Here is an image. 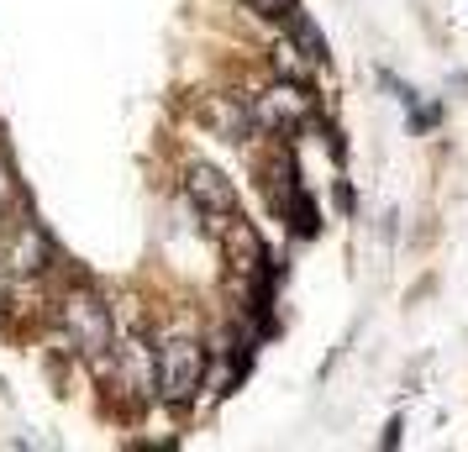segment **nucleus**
<instances>
[{"mask_svg":"<svg viewBox=\"0 0 468 452\" xmlns=\"http://www.w3.org/2000/svg\"><path fill=\"white\" fill-rule=\"evenodd\" d=\"M206 379V352L195 337H164L158 352H153V384L169 405H185Z\"/></svg>","mask_w":468,"mask_h":452,"instance_id":"obj_1","label":"nucleus"},{"mask_svg":"<svg viewBox=\"0 0 468 452\" xmlns=\"http://www.w3.org/2000/svg\"><path fill=\"white\" fill-rule=\"evenodd\" d=\"M58 316H64L69 342L80 347L85 358H106L111 352V310L95 289H69L64 305H58Z\"/></svg>","mask_w":468,"mask_h":452,"instance_id":"obj_2","label":"nucleus"},{"mask_svg":"<svg viewBox=\"0 0 468 452\" xmlns=\"http://www.w3.org/2000/svg\"><path fill=\"white\" fill-rule=\"evenodd\" d=\"M185 200L211 221H227L237 211V190L232 179L216 169V163H185Z\"/></svg>","mask_w":468,"mask_h":452,"instance_id":"obj_3","label":"nucleus"},{"mask_svg":"<svg viewBox=\"0 0 468 452\" xmlns=\"http://www.w3.org/2000/svg\"><path fill=\"white\" fill-rule=\"evenodd\" d=\"M221 226V253H227V263H232L237 274H258L263 268V237H258L253 221H242V211H232L227 221H216Z\"/></svg>","mask_w":468,"mask_h":452,"instance_id":"obj_4","label":"nucleus"},{"mask_svg":"<svg viewBox=\"0 0 468 452\" xmlns=\"http://www.w3.org/2000/svg\"><path fill=\"white\" fill-rule=\"evenodd\" d=\"M253 110V121L258 127H269V131H295L300 121H305V95H300L295 85H274L269 95H258V106Z\"/></svg>","mask_w":468,"mask_h":452,"instance_id":"obj_5","label":"nucleus"},{"mask_svg":"<svg viewBox=\"0 0 468 452\" xmlns=\"http://www.w3.org/2000/svg\"><path fill=\"white\" fill-rule=\"evenodd\" d=\"M43 263H48V237L37 226H22L16 242H11V268H16V274H37Z\"/></svg>","mask_w":468,"mask_h":452,"instance_id":"obj_6","label":"nucleus"},{"mask_svg":"<svg viewBox=\"0 0 468 452\" xmlns=\"http://www.w3.org/2000/svg\"><path fill=\"white\" fill-rule=\"evenodd\" d=\"M284 26H290V43L305 47V58H311V64H326V58H332V53H326V37L316 32V22H311L300 5L290 11V16H284Z\"/></svg>","mask_w":468,"mask_h":452,"instance_id":"obj_7","label":"nucleus"},{"mask_svg":"<svg viewBox=\"0 0 468 452\" xmlns=\"http://www.w3.org/2000/svg\"><path fill=\"white\" fill-rule=\"evenodd\" d=\"M206 121H216V127L227 131L232 142H242V137H248V127H253V110L237 106V100H216V106H206Z\"/></svg>","mask_w":468,"mask_h":452,"instance_id":"obj_8","label":"nucleus"},{"mask_svg":"<svg viewBox=\"0 0 468 452\" xmlns=\"http://www.w3.org/2000/svg\"><path fill=\"white\" fill-rule=\"evenodd\" d=\"M253 5L263 11V16H269V22H284V16L295 11V0H253Z\"/></svg>","mask_w":468,"mask_h":452,"instance_id":"obj_9","label":"nucleus"},{"mask_svg":"<svg viewBox=\"0 0 468 452\" xmlns=\"http://www.w3.org/2000/svg\"><path fill=\"white\" fill-rule=\"evenodd\" d=\"M5 194H11V179H5V173H0V205H5Z\"/></svg>","mask_w":468,"mask_h":452,"instance_id":"obj_10","label":"nucleus"}]
</instances>
